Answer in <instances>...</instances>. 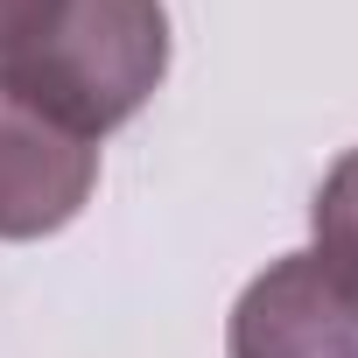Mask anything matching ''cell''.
Returning <instances> with one entry per match:
<instances>
[{"mask_svg":"<svg viewBox=\"0 0 358 358\" xmlns=\"http://www.w3.org/2000/svg\"><path fill=\"white\" fill-rule=\"evenodd\" d=\"M0 71L64 127L106 141L169 78V8L162 0H57V15Z\"/></svg>","mask_w":358,"mask_h":358,"instance_id":"6da1fadb","label":"cell"},{"mask_svg":"<svg viewBox=\"0 0 358 358\" xmlns=\"http://www.w3.org/2000/svg\"><path fill=\"white\" fill-rule=\"evenodd\" d=\"M50 15H57V0H0V64H8Z\"/></svg>","mask_w":358,"mask_h":358,"instance_id":"5b68a950","label":"cell"},{"mask_svg":"<svg viewBox=\"0 0 358 358\" xmlns=\"http://www.w3.org/2000/svg\"><path fill=\"white\" fill-rule=\"evenodd\" d=\"M225 358H358V267L316 246L281 253L232 302Z\"/></svg>","mask_w":358,"mask_h":358,"instance_id":"7a4b0ae2","label":"cell"},{"mask_svg":"<svg viewBox=\"0 0 358 358\" xmlns=\"http://www.w3.org/2000/svg\"><path fill=\"white\" fill-rule=\"evenodd\" d=\"M99 183V141L0 71V239L64 232Z\"/></svg>","mask_w":358,"mask_h":358,"instance_id":"3957f363","label":"cell"},{"mask_svg":"<svg viewBox=\"0 0 358 358\" xmlns=\"http://www.w3.org/2000/svg\"><path fill=\"white\" fill-rule=\"evenodd\" d=\"M309 225H316V253L358 267V148H344L323 176V190L309 204Z\"/></svg>","mask_w":358,"mask_h":358,"instance_id":"277c9868","label":"cell"}]
</instances>
